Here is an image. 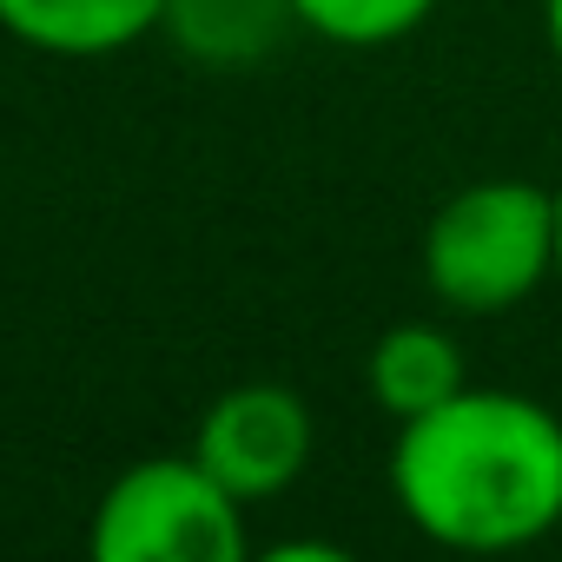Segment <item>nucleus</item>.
I'll list each match as a JSON object with an SVG mask.
<instances>
[{"mask_svg": "<svg viewBox=\"0 0 562 562\" xmlns=\"http://www.w3.org/2000/svg\"><path fill=\"white\" fill-rule=\"evenodd\" d=\"M100 562H238V496L199 457H146L120 470L93 509Z\"/></svg>", "mask_w": 562, "mask_h": 562, "instance_id": "obj_3", "label": "nucleus"}, {"mask_svg": "<svg viewBox=\"0 0 562 562\" xmlns=\"http://www.w3.org/2000/svg\"><path fill=\"white\" fill-rule=\"evenodd\" d=\"M555 285H562V186H555Z\"/></svg>", "mask_w": 562, "mask_h": 562, "instance_id": "obj_10", "label": "nucleus"}, {"mask_svg": "<svg viewBox=\"0 0 562 562\" xmlns=\"http://www.w3.org/2000/svg\"><path fill=\"white\" fill-rule=\"evenodd\" d=\"M424 278L463 318H503L555 278V192L529 179H470L424 225Z\"/></svg>", "mask_w": 562, "mask_h": 562, "instance_id": "obj_2", "label": "nucleus"}, {"mask_svg": "<svg viewBox=\"0 0 562 562\" xmlns=\"http://www.w3.org/2000/svg\"><path fill=\"white\" fill-rule=\"evenodd\" d=\"M299 27V0H166L159 14V34L199 67H251Z\"/></svg>", "mask_w": 562, "mask_h": 562, "instance_id": "obj_6", "label": "nucleus"}, {"mask_svg": "<svg viewBox=\"0 0 562 562\" xmlns=\"http://www.w3.org/2000/svg\"><path fill=\"white\" fill-rule=\"evenodd\" d=\"M364 378H371L378 411H391L397 424H411V417L437 411L443 397H457V391L470 384L457 338H450V331H437V325H391V331L371 345Z\"/></svg>", "mask_w": 562, "mask_h": 562, "instance_id": "obj_7", "label": "nucleus"}, {"mask_svg": "<svg viewBox=\"0 0 562 562\" xmlns=\"http://www.w3.org/2000/svg\"><path fill=\"white\" fill-rule=\"evenodd\" d=\"M391 496L443 549H522L562 522V417L522 391L463 384L397 424Z\"/></svg>", "mask_w": 562, "mask_h": 562, "instance_id": "obj_1", "label": "nucleus"}, {"mask_svg": "<svg viewBox=\"0 0 562 562\" xmlns=\"http://www.w3.org/2000/svg\"><path fill=\"white\" fill-rule=\"evenodd\" d=\"M166 0H0V27L21 47L60 54V60H100L133 47L139 34H159Z\"/></svg>", "mask_w": 562, "mask_h": 562, "instance_id": "obj_5", "label": "nucleus"}, {"mask_svg": "<svg viewBox=\"0 0 562 562\" xmlns=\"http://www.w3.org/2000/svg\"><path fill=\"white\" fill-rule=\"evenodd\" d=\"M312 411L292 384H232L225 397H212V411L199 417L192 457L238 496H278L292 490L312 463Z\"/></svg>", "mask_w": 562, "mask_h": 562, "instance_id": "obj_4", "label": "nucleus"}, {"mask_svg": "<svg viewBox=\"0 0 562 562\" xmlns=\"http://www.w3.org/2000/svg\"><path fill=\"white\" fill-rule=\"evenodd\" d=\"M542 27H549V47L562 60V0H542Z\"/></svg>", "mask_w": 562, "mask_h": 562, "instance_id": "obj_9", "label": "nucleus"}, {"mask_svg": "<svg viewBox=\"0 0 562 562\" xmlns=\"http://www.w3.org/2000/svg\"><path fill=\"white\" fill-rule=\"evenodd\" d=\"M437 0H299L305 34L331 47H391L430 21Z\"/></svg>", "mask_w": 562, "mask_h": 562, "instance_id": "obj_8", "label": "nucleus"}]
</instances>
